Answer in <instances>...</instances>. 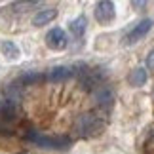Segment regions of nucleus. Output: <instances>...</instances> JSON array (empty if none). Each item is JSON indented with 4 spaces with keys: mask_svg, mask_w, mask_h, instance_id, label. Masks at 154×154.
<instances>
[{
    "mask_svg": "<svg viewBox=\"0 0 154 154\" xmlns=\"http://www.w3.org/2000/svg\"><path fill=\"white\" fill-rule=\"evenodd\" d=\"M105 128V122L95 114H82L74 124V129L84 137H91V135H99Z\"/></svg>",
    "mask_w": 154,
    "mask_h": 154,
    "instance_id": "1",
    "label": "nucleus"
},
{
    "mask_svg": "<svg viewBox=\"0 0 154 154\" xmlns=\"http://www.w3.org/2000/svg\"><path fill=\"white\" fill-rule=\"evenodd\" d=\"M29 141H32L34 145L42 146V149H55V150L69 149L70 145V141L67 137H46V135H38L34 131L29 133Z\"/></svg>",
    "mask_w": 154,
    "mask_h": 154,
    "instance_id": "2",
    "label": "nucleus"
},
{
    "mask_svg": "<svg viewBox=\"0 0 154 154\" xmlns=\"http://www.w3.org/2000/svg\"><path fill=\"white\" fill-rule=\"evenodd\" d=\"M116 17V8L112 0H99L95 6V19L101 23V25H109V23L114 21Z\"/></svg>",
    "mask_w": 154,
    "mask_h": 154,
    "instance_id": "3",
    "label": "nucleus"
},
{
    "mask_svg": "<svg viewBox=\"0 0 154 154\" xmlns=\"http://www.w3.org/2000/svg\"><path fill=\"white\" fill-rule=\"evenodd\" d=\"M152 19H143V21H139L137 25H135L131 31L128 32V36L124 38V44H128V46H131V44H135V42H139L143 36H146L149 34V31L152 29Z\"/></svg>",
    "mask_w": 154,
    "mask_h": 154,
    "instance_id": "4",
    "label": "nucleus"
},
{
    "mask_svg": "<svg viewBox=\"0 0 154 154\" xmlns=\"http://www.w3.org/2000/svg\"><path fill=\"white\" fill-rule=\"evenodd\" d=\"M46 46H48L50 50H55V51L67 48V34H65L63 29H59V27L51 29V31L46 34Z\"/></svg>",
    "mask_w": 154,
    "mask_h": 154,
    "instance_id": "5",
    "label": "nucleus"
},
{
    "mask_svg": "<svg viewBox=\"0 0 154 154\" xmlns=\"http://www.w3.org/2000/svg\"><path fill=\"white\" fill-rule=\"evenodd\" d=\"M72 76V69L69 67H53L48 70V74H46V80L50 82H65L67 78Z\"/></svg>",
    "mask_w": 154,
    "mask_h": 154,
    "instance_id": "6",
    "label": "nucleus"
},
{
    "mask_svg": "<svg viewBox=\"0 0 154 154\" xmlns=\"http://www.w3.org/2000/svg\"><path fill=\"white\" fill-rule=\"evenodd\" d=\"M55 17H57V10H53V8L51 10H42L34 15L32 25L34 27H44V25H48V23H51Z\"/></svg>",
    "mask_w": 154,
    "mask_h": 154,
    "instance_id": "7",
    "label": "nucleus"
},
{
    "mask_svg": "<svg viewBox=\"0 0 154 154\" xmlns=\"http://www.w3.org/2000/svg\"><path fill=\"white\" fill-rule=\"evenodd\" d=\"M0 51H2V55L8 59V61H17L19 59V48L10 42V40H4L2 44H0Z\"/></svg>",
    "mask_w": 154,
    "mask_h": 154,
    "instance_id": "8",
    "label": "nucleus"
},
{
    "mask_svg": "<svg viewBox=\"0 0 154 154\" xmlns=\"http://www.w3.org/2000/svg\"><path fill=\"white\" fill-rule=\"evenodd\" d=\"M146 78H149V74H146V70H145L143 67H137V69H133L131 72H129V76H128L129 84H131V86H135V88L143 86L145 82H146Z\"/></svg>",
    "mask_w": 154,
    "mask_h": 154,
    "instance_id": "9",
    "label": "nucleus"
},
{
    "mask_svg": "<svg viewBox=\"0 0 154 154\" xmlns=\"http://www.w3.org/2000/svg\"><path fill=\"white\" fill-rule=\"evenodd\" d=\"M86 27H88V19H86V15H78L74 21H70V32L74 34V36H82V34L86 32Z\"/></svg>",
    "mask_w": 154,
    "mask_h": 154,
    "instance_id": "10",
    "label": "nucleus"
},
{
    "mask_svg": "<svg viewBox=\"0 0 154 154\" xmlns=\"http://www.w3.org/2000/svg\"><path fill=\"white\" fill-rule=\"evenodd\" d=\"M38 4H42V0H19V2H14L11 4V10L14 11H29V10H34Z\"/></svg>",
    "mask_w": 154,
    "mask_h": 154,
    "instance_id": "11",
    "label": "nucleus"
},
{
    "mask_svg": "<svg viewBox=\"0 0 154 154\" xmlns=\"http://www.w3.org/2000/svg\"><path fill=\"white\" fill-rule=\"evenodd\" d=\"M95 101L99 105H110L112 103V93L106 90V88H101V90H97V93H95Z\"/></svg>",
    "mask_w": 154,
    "mask_h": 154,
    "instance_id": "12",
    "label": "nucleus"
},
{
    "mask_svg": "<svg viewBox=\"0 0 154 154\" xmlns=\"http://www.w3.org/2000/svg\"><path fill=\"white\" fill-rule=\"evenodd\" d=\"M44 78H46V76L38 74V72H27V74H23L19 80L23 82V84H36V82H42Z\"/></svg>",
    "mask_w": 154,
    "mask_h": 154,
    "instance_id": "13",
    "label": "nucleus"
},
{
    "mask_svg": "<svg viewBox=\"0 0 154 154\" xmlns=\"http://www.w3.org/2000/svg\"><path fill=\"white\" fill-rule=\"evenodd\" d=\"M146 2H149V0H131V4H133L135 10H143L146 6Z\"/></svg>",
    "mask_w": 154,
    "mask_h": 154,
    "instance_id": "14",
    "label": "nucleus"
},
{
    "mask_svg": "<svg viewBox=\"0 0 154 154\" xmlns=\"http://www.w3.org/2000/svg\"><path fill=\"white\" fill-rule=\"evenodd\" d=\"M146 67H149L150 70H154V50L149 53V57H146Z\"/></svg>",
    "mask_w": 154,
    "mask_h": 154,
    "instance_id": "15",
    "label": "nucleus"
}]
</instances>
